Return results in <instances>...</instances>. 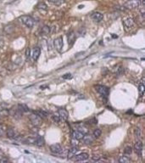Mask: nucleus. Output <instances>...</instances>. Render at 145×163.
I'll return each mask as SVG.
<instances>
[{"label": "nucleus", "instance_id": "1", "mask_svg": "<svg viewBox=\"0 0 145 163\" xmlns=\"http://www.w3.org/2000/svg\"><path fill=\"white\" fill-rule=\"evenodd\" d=\"M20 21L29 28H32L34 26V19L30 15H22L20 17Z\"/></svg>", "mask_w": 145, "mask_h": 163}, {"label": "nucleus", "instance_id": "2", "mask_svg": "<svg viewBox=\"0 0 145 163\" xmlns=\"http://www.w3.org/2000/svg\"><path fill=\"white\" fill-rule=\"evenodd\" d=\"M95 89L96 91H97L98 93H100L101 95L103 96H107L109 95V93H110V90H109V88H107L105 86H103V85H96L95 86Z\"/></svg>", "mask_w": 145, "mask_h": 163}, {"label": "nucleus", "instance_id": "3", "mask_svg": "<svg viewBox=\"0 0 145 163\" xmlns=\"http://www.w3.org/2000/svg\"><path fill=\"white\" fill-rule=\"evenodd\" d=\"M30 121L34 125L35 127H39L42 124V119L39 116H37V114H32L30 116Z\"/></svg>", "mask_w": 145, "mask_h": 163}, {"label": "nucleus", "instance_id": "4", "mask_svg": "<svg viewBox=\"0 0 145 163\" xmlns=\"http://www.w3.org/2000/svg\"><path fill=\"white\" fill-rule=\"evenodd\" d=\"M140 1H141V0H128V1L125 4V7L127 9H130V10L138 8Z\"/></svg>", "mask_w": 145, "mask_h": 163}, {"label": "nucleus", "instance_id": "5", "mask_svg": "<svg viewBox=\"0 0 145 163\" xmlns=\"http://www.w3.org/2000/svg\"><path fill=\"white\" fill-rule=\"evenodd\" d=\"M53 45H54V48H56L58 51H60L63 47V38L61 37H57L56 39H54L53 41Z\"/></svg>", "mask_w": 145, "mask_h": 163}, {"label": "nucleus", "instance_id": "6", "mask_svg": "<svg viewBox=\"0 0 145 163\" xmlns=\"http://www.w3.org/2000/svg\"><path fill=\"white\" fill-rule=\"evenodd\" d=\"M134 149H135L136 153H137L138 155H142V143L140 141V140H137V141L135 143V144H134Z\"/></svg>", "mask_w": 145, "mask_h": 163}, {"label": "nucleus", "instance_id": "7", "mask_svg": "<svg viewBox=\"0 0 145 163\" xmlns=\"http://www.w3.org/2000/svg\"><path fill=\"white\" fill-rule=\"evenodd\" d=\"M49 149H50L51 152H53V153H54V154H59L62 151V147L59 144H52V145L50 146Z\"/></svg>", "mask_w": 145, "mask_h": 163}, {"label": "nucleus", "instance_id": "8", "mask_svg": "<svg viewBox=\"0 0 145 163\" xmlns=\"http://www.w3.org/2000/svg\"><path fill=\"white\" fill-rule=\"evenodd\" d=\"M82 139H83V142L85 144H93V141H94V138H93L92 135L88 134V133H87V134H84Z\"/></svg>", "mask_w": 145, "mask_h": 163}, {"label": "nucleus", "instance_id": "9", "mask_svg": "<svg viewBox=\"0 0 145 163\" xmlns=\"http://www.w3.org/2000/svg\"><path fill=\"white\" fill-rule=\"evenodd\" d=\"M91 17H92V19L95 22H100L103 20V18H104V15L100 12H94L93 14H92Z\"/></svg>", "mask_w": 145, "mask_h": 163}, {"label": "nucleus", "instance_id": "10", "mask_svg": "<svg viewBox=\"0 0 145 163\" xmlns=\"http://www.w3.org/2000/svg\"><path fill=\"white\" fill-rule=\"evenodd\" d=\"M59 116L61 119H64V120L66 121V120H68L69 113L65 109H59Z\"/></svg>", "mask_w": 145, "mask_h": 163}, {"label": "nucleus", "instance_id": "11", "mask_svg": "<svg viewBox=\"0 0 145 163\" xmlns=\"http://www.w3.org/2000/svg\"><path fill=\"white\" fill-rule=\"evenodd\" d=\"M78 150H79V148H78L77 145V146H71V148H70V150H69V153H68V159H71L73 156H75Z\"/></svg>", "mask_w": 145, "mask_h": 163}, {"label": "nucleus", "instance_id": "12", "mask_svg": "<svg viewBox=\"0 0 145 163\" xmlns=\"http://www.w3.org/2000/svg\"><path fill=\"white\" fill-rule=\"evenodd\" d=\"M89 157V155L87 153H81L79 155H76V160L77 161H83V160H88Z\"/></svg>", "mask_w": 145, "mask_h": 163}, {"label": "nucleus", "instance_id": "13", "mask_svg": "<svg viewBox=\"0 0 145 163\" xmlns=\"http://www.w3.org/2000/svg\"><path fill=\"white\" fill-rule=\"evenodd\" d=\"M6 133H7V137L10 138H15L17 137V133L14 128H9Z\"/></svg>", "mask_w": 145, "mask_h": 163}, {"label": "nucleus", "instance_id": "14", "mask_svg": "<svg viewBox=\"0 0 145 163\" xmlns=\"http://www.w3.org/2000/svg\"><path fill=\"white\" fill-rule=\"evenodd\" d=\"M41 55V49L39 48H35L32 51V59L33 60H37L39 58V55Z\"/></svg>", "mask_w": 145, "mask_h": 163}, {"label": "nucleus", "instance_id": "15", "mask_svg": "<svg viewBox=\"0 0 145 163\" xmlns=\"http://www.w3.org/2000/svg\"><path fill=\"white\" fill-rule=\"evenodd\" d=\"M35 144H37L38 147H42L45 144V141H44V138L41 136H37V138L35 139Z\"/></svg>", "mask_w": 145, "mask_h": 163}, {"label": "nucleus", "instance_id": "16", "mask_svg": "<svg viewBox=\"0 0 145 163\" xmlns=\"http://www.w3.org/2000/svg\"><path fill=\"white\" fill-rule=\"evenodd\" d=\"M133 25H134V20H133L132 18H127V19H126L124 21V26H126V27L130 28Z\"/></svg>", "mask_w": 145, "mask_h": 163}, {"label": "nucleus", "instance_id": "17", "mask_svg": "<svg viewBox=\"0 0 145 163\" xmlns=\"http://www.w3.org/2000/svg\"><path fill=\"white\" fill-rule=\"evenodd\" d=\"M72 136H73V138H76V139L80 140V139H82V138H83L84 134H83L82 133H81L80 131L77 130V131H74V132H73Z\"/></svg>", "mask_w": 145, "mask_h": 163}, {"label": "nucleus", "instance_id": "18", "mask_svg": "<svg viewBox=\"0 0 145 163\" xmlns=\"http://www.w3.org/2000/svg\"><path fill=\"white\" fill-rule=\"evenodd\" d=\"M4 30V32H5L6 33H8V34H11V33L14 32V30H15V26L12 25V24H10V25L6 26Z\"/></svg>", "mask_w": 145, "mask_h": 163}, {"label": "nucleus", "instance_id": "19", "mask_svg": "<svg viewBox=\"0 0 145 163\" xmlns=\"http://www.w3.org/2000/svg\"><path fill=\"white\" fill-rule=\"evenodd\" d=\"M75 38H76V35H75L74 32H71L70 33H69L68 34V43H69V44L72 45L75 42Z\"/></svg>", "mask_w": 145, "mask_h": 163}, {"label": "nucleus", "instance_id": "20", "mask_svg": "<svg viewBox=\"0 0 145 163\" xmlns=\"http://www.w3.org/2000/svg\"><path fill=\"white\" fill-rule=\"evenodd\" d=\"M144 7H145V1L144 0H141L139 5H138V9H139L140 13H141V15H142V17H144V13H145Z\"/></svg>", "mask_w": 145, "mask_h": 163}, {"label": "nucleus", "instance_id": "21", "mask_svg": "<svg viewBox=\"0 0 145 163\" xmlns=\"http://www.w3.org/2000/svg\"><path fill=\"white\" fill-rule=\"evenodd\" d=\"M50 32V27L48 26H44L41 29V33L42 35H48Z\"/></svg>", "mask_w": 145, "mask_h": 163}, {"label": "nucleus", "instance_id": "22", "mask_svg": "<svg viewBox=\"0 0 145 163\" xmlns=\"http://www.w3.org/2000/svg\"><path fill=\"white\" fill-rule=\"evenodd\" d=\"M19 109H18V110L19 111H21L22 113L23 112H28L29 111V108L26 105V104H19Z\"/></svg>", "mask_w": 145, "mask_h": 163}, {"label": "nucleus", "instance_id": "23", "mask_svg": "<svg viewBox=\"0 0 145 163\" xmlns=\"http://www.w3.org/2000/svg\"><path fill=\"white\" fill-rule=\"evenodd\" d=\"M77 130L80 131L81 133H82L83 134H87V133H88V128H86L85 126H80V127H78Z\"/></svg>", "mask_w": 145, "mask_h": 163}, {"label": "nucleus", "instance_id": "24", "mask_svg": "<svg viewBox=\"0 0 145 163\" xmlns=\"http://www.w3.org/2000/svg\"><path fill=\"white\" fill-rule=\"evenodd\" d=\"M119 162L120 163H129L130 162V159L126 156H120L119 159Z\"/></svg>", "mask_w": 145, "mask_h": 163}, {"label": "nucleus", "instance_id": "25", "mask_svg": "<svg viewBox=\"0 0 145 163\" xmlns=\"http://www.w3.org/2000/svg\"><path fill=\"white\" fill-rule=\"evenodd\" d=\"M37 8L38 9V10H47V5L43 3V2H41V3H39L37 5Z\"/></svg>", "mask_w": 145, "mask_h": 163}, {"label": "nucleus", "instance_id": "26", "mask_svg": "<svg viewBox=\"0 0 145 163\" xmlns=\"http://www.w3.org/2000/svg\"><path fill=\"white\" fill-rule=\"evenodd\" d=\"M35 114H37V116H39L40 117H43V118H45L47 116H48V114H47L45 111H37L35 112Z\"/></svg>", "mask_w": 145, "mask_h": 163}, {"label": "nucleus", "instance_id": "27", "mask_svg": "<svg viewBox=\"0 0 145 163\" xmlns=\"http://www.w3.org/2000/svg\"><path fill=\"white\" fill-rule=\"evenodd\" d=\"M138 89H139L140 95L142 96V95H143V93H144V84H143V82H142L141 83L139 84V88H138Z\"/></svg>", "mask_w": 145, "mask_h": 163}, {"label": "nucleus", "instance_id": "28", "mask_svg": "<svg viewBox=\"0 0 145 163\" xmlns=\"http://www.w3.org/2000/svg\"><path fill=\"white\" fill-rule=\"evenodd\" d=\"M48 1L51 4H55V5H60L64 2L63 0H48Z\"/></svg>", "mask_w": 145, "mask_h": 163}, {"label": "nucleus", "instance_id": "29", "mask_svg": "<svg viewBox=\"0 0 145 163\" xmlns=\"http://www.w3.org/2000/svg\"><path fill=\"white\" fill-rule=\"evenodd\" d=\"M101 133H102V131H101V129H99V128H97V129H95L94 132H93V136H94L95 138H99L100 135H101Z\"/></svg>", "mask_w": 145, "mask_h": 163}, {"label": "nucleus", "instance_id": "30", "mask_svg": "<svg viewBox=\"0 0 145 163\" xmlns=\"http://www.w3.org/2000/svg\"><path fill=\"white\" fill-rule=\"evenodd\" d=\"M124 153L126 154V155H131V154L132 153V148L130 146L126 147V149H125V150H124Z\"/></svg>", "mask_w": 145, "mask_h": 163}, {"label": "nucleus", "instance_id": "31", "mask_svg": "<svg viewBox=\"0 0 145 163\" xmlns=\"http://www.w3.org/2000/svg\"><path fill=\"white\" fill-rule=\"evenodd\" d=\"M135 136L137 138H140L141 137V130H140L139 128L135 129Z\"/></svg>", "mask_w": 145, "mask_h": 163}, {"label": "nucleus", "instance_id": "32", "mask_svg": "<svg viewBox=\"0 0 145 163\" xmlns=\"http://www.w3.org/2000/svg\"><path fill=\"white\" fill-rule=\"evenodd\" d=\"M4 133H5V127L3 125H0V136L4 135Z\"/></svg>", "mask_w": 145, "mask_h": 163}, {"label": "nucleus", "instance_id": "33", "mask_svg": "<svg viewBox=\"0 0 145 163\" xmlns=\"http://www.w3.org/2000/svg\"><path fill=\"white\" fill-rule=\"evenodd\" d=\"M77 144H78V140L73 138L72 140H71V146H77Z\"/></svg>", "mask_w": 145, "mask_h": 163}, {"label": "nucleus", "instance_id": "34", "mask_svg": "<svg viewBox=\"0 0 145 163\" xmlns=\"http://www.w3.org/2000/svg\"><path fill=\"white\" fill-rule=\"evenodd\" d=\"M53 120L55 122H60V117L59 116H53Z\"/></svg>", "mask_w": 145, "mask_h": 163}, {"label": "nucleus", "instance_id": "35", "mask_svg": "<svg viewBox=\"0 0 145 163\" xmlns=\"http://www.w3.org/2000/svg\"><path fill=\"white\" fill-rule=\"evenodd\" d=\"M63 78H64V79H70V78H71V75L69 74V73H67V74L63 76Z\"/></svg>", "mask_w": 145, "mask_h": 163}, {"label": "nucleus", "instance_id": "36", "mask_svg": "<svg viewBox=\"0 0 145 163\" xmlns=\"http://www.w3.org/2000/svg\"><path fill=\"white\" fill-rule=\"evenodd\" d=\"M4 162H9V160L7 158H2V159H0V163H4Z\"/></svg>", "mask_w": 145, "mask_h": 163}, {"label": "nucleus", "instance_id": "37", "mask_svg": "<svg viewBox=\"0 0 145 163\" xmlns=\"http://www.w3.org/2000/svg\"><path fill=\"white\" fill-rule=\"evenodd\" d=\"M100 159V157L99 155H93V160H99Z\"/></svg>", "mask_w": 145, "mask_h": 163}, {"label": "nucleus", "instance_id": "38", "mask_svg": "<svg viewBox=\"0 0 145 163\" xmlns=\"http://www.w3.org/2000/svg\"><path fill=\"white\" fill-rule=\"evenodd\" d=\"M29 55H30V48H27V49H26V58H28Z\"/></svg>", "mask_w": 145, "mask_h": 163}, {"label": "nucleus", "instance_id": "39", "mask_svg": "<svg viewBox=\"0 0 145 163\" xmlns=\"http://www.w3.org/2000/svg\"><path fill=\"white\" fill-rule=\"evenodd\" d=\"M45 88H48V86H41L40 87V88L41 89H45Z\"/></svg>", "mask_w": 145, "mask_h": 163}, {"label": "nucleus", "instance_id": "40", "mask_svg": "<svg viewBox=\"0 0 145 163\" xmlns=\"http://www.w3.org/2000/svg\"><path fill=\"white\" fill-rule=\"evenodd\" d=\"M83 7H84V5H80V6H79V9H82Z\"/></svg>", "mask_w": 145, "mask_h": 163}]
</instances>
